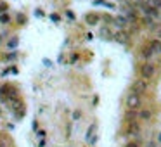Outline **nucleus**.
I'll list each match as a JSON object with an SVG mask.
<instances>
[{
  "mask_svg": "<svg viewBox=\"0 0 161 147\" xmlns=\"http://www.w3.org/2000/svg\"><path fill=\"white\" fill-rule=\"evenodd\" d=\"M145 5H151V7H156V9H159L161 5V0H142Z\"/></svg>",
  "mask_w": 161,
  "mask_h": 147,
  "instance_id": "nucleus-12",
  "label": "nucleus"
},
{
  "mask_svg": "<svg viewBox=\"0 0 161 147\" xmlns=\"http://www.w3.org/2000/svg\"><path fill=\"white\" fill-rule=\"evenodd\" d=\"M7 9H9V5H7L5 2H0V14H4V12H7Z\"/></svg>",
  "mask_w": 161,
  "mask_h": 147,
  "instance_id": "nucleus-16",
  "label": "nucleus"
},
{
  "mask_svg": "<svg viewBox=\"0 0 161 147\" xmlns=\"http://www.w3.org/2000/svg\"><path fill=\"white\" fill-rule=\"evenodd\" d=\"M127 133H128V135H139V133H140V125L137 123V121H130Z\"/></svg>",
  "mask_w": 161,
  "mask_h": 147,
  "instance_id": "nucleus-7",
  "label": "nucleus"
},
{
  "mask_svg": "<svg viewBox=\"0 0 161 147\" xmlns=\"http://www.w3.org/2000/svg\"><path fill=\"white\" fill-rule=\"evenodd\" d=\"M81 118V113L80 111H75V113H73V120H80Z\"/></svg>",
  "mask_w": 161,
  "mask_h": 147,
  "instance_id": "nucleus-21",
  "label": "nucleus"
},
{
  "mask_svg": "<svg viewBox=\"0 0 161 147\" xmlns=\"http://www.w3.org/2000/svg\"><path fill=\"white\" fill-rule=\"evenodd\" d=\"M16 57H17V54H16V52H11V54H7V56H5L7 61H12V59H16Z\"/></svg>",
  "mask_w": 161,
  "mask_h": 147,
  "instance_id": "nucleus-19",
  "label": "nucleus"
},
{
  "mask_svg": "<svg viewBox=\"0 0 161 147\" xmlns=\"http://www.w3.org/2000/svg\"><path fill=\"white\" fill-rule=\"evenodd\" d=\"M95 128H97V125H95V123H94V125H90V128H88V131H87V140H88V138H90V137L94 135Z\"/></svg>",
  "mask_w": 161,
  "mask_h": 147,
  "instance_id": "nucleus-14",
  "label": "nucleus"
},
{
  "mask_svg": "<svg viewBox=\"0 0 161 147\" xmlns=\"http://www.w3.org/2000/svg\"><path fill=\"white\" fill-rule=\"evenodd\" d=\"M0 114H2V109H0Z\"/></svg>",
  "mask_w": 161,
  "mask_h": 147,
  "instance_id": "nucleus-27",
  "label": "nucleus"
},
{
  "mask_svg": "<svg viewBox=\"0 0 161 147\" xmlns=\"http://www.w3.org/2000/svg\"><path fill=\"white\" fill-rule=\"evenodd\" d=\"M140 106H142V99H140V95L132 94V92H130L128 97H127V109H128V111H137V109H140Z\"/></svg>",
  "mask_w": 161,
  "mask_h": 147,
  "instance_id": "nucleus-3",
  "label": "nucleus"
},
{
  "mask_svg": "<svg viewBox=\"0 0 161 147\" xmlns=\"http://www.w3.org/2000/svg\"><path fill=\"white\" fill-rule=\"evenodd\" d=\"M0 147H5V144H4V142H0Z\"/></svg>",
  "mask_w": 161,
  "mask_h": 147,
  "instance_id": "nucleus-24",
  "label": "nucleus"
},
{
  "mask_svg": "<svg viewBox=\"0 0 161 147\" xmlns=\"http://www.w3.org/2000/svg\"><path fill=\"white\" fill-rule=\"evenodd\" d=\"M0 42H2V35H0Z\"/></svg>",
  "mask_w": 161,
  "mask_h": 147,
  "instance_id": "nucleus-26",
  "label": "nucleus"
},
{
  "mask_svg": "<svg viewBox=\"0 0 161 147\" xmlns=\"http://www.w3.org/2000/svg\"><path fill=\"white\" fill-rule=\"evenodd\" d=\"M113 23H114V26H118L120 30H125V28L128 26V19L125 16H118V17H114L113 19Z\"/></svg>",
  "mask_w": 161,
  "mask_h": 147,
  "instance_id": "nucleus-5",
  "label": "nucleus"
},
{
  "mask_svg": "<svg viewBox=\"0 0 161 147\" xmlns=\"http://www.w3.org/2000/svg\"><path fill=\"white\" fill-rule=\"evenodd\" d=\"M50 19H52L54 23H59L61 21V16H59V14H50Z\"/></svg>",
  "mask_w": 161,
  "mask_h": 147,
  "instance_id": "nucleus-18",
  "label": "nucleus"
},
{
  "mask_svg": "<svg viewBox=\"0 0 161 147\" xmlns=\"http://www.w3.org/2000/svg\"><path fill=\"white\" fill-rule=\"evenodd\" d=\"M147 88H149V81L144 80V78H139V80H135L134 81L130 92H132V94H137V95H142L144 92H147Z\"/></svg>",
  "mask_w": 161,
  "mask_h": 147,
  "instance_id": "nucleus-2",
  "label": "nucleus"
},
{
  "mask_svg": "<svg viewBox=\"0 0 161 147\" xmlns=\"http://www.w3.org/2000/svg\"><path fill=\"white\" fill-rule=\"evenodd\" d=\"M149 47H151V50H152L154 54H158V56H159V54H161V40L152 38V40L149 42Z\"/></svg>",
  "mask_w": 161,
  "mask_h": 147,
  "instance_id": "nucleus-8",
  "label": "nucleus"
},
{
  "mask_svg": "<svg viewBox=\"0 0 161 147\" xmlns=\"http://www.w3.org/2000/svg\"><path fill=\"white\" fill-rule=\"evenodd\" d=\"M17 45H19V38H17V37H14V38H11V40L7 42V45H5V47L9 48V50H14V48H16Z\"/></svg>",
  "mask_w": 161,
  "mask_h": 147,
  "instance_id": "nucleus-11",
  "label": "nucleus"
},
{
  "mask_svg": "<svg viewBox=\"0 0 161 147\" xmlns=\"http://www.w3.org/2000/svg\"><path fill=\"white\" fill-rule=\"evenodd\" d=\"M158 19H161V12H159V17H158Z\"/></svg>",
  "mask_w": 161,
  "mask_h": 147,
  "instance_id": "nucleus-25",
  "label": "nucleus"
},
{
  "mask_svg": "<svg viewBox=\"0 0 161 147\" xmlns=\"http://www.w3.org/2000/svg\"><path fill=\"white\" fill-rule=\"evenodd\" d=\"M9 23H11V16H9L7 12L0 14V24H9Z\"/></svg>",
  "mask_w": 161,
  "mask_h": 147,
  "instance_id": "nucleus-13",
  "label": "nucleus"
},
{
  "mask_svg": "<svg viewBox=\"0 0 161 147\" xmlns=\"http://www.w3.org/2000/svg\"><path fill=\"white\" fill-rule=\"evenodd\" d=\"M85 21H87V24H97L99 23V16L97 14H87Z\"/></svg>",
  "mask_w": 161,
  "mask_h": 147,
  "instance_id": "nucleus-10",
  "label": "nucleus"
},
{
  "mask_svg": "<svg viewBox=\"0 0 161 147\" xmlns=\"http://www.w3.org/2000/svg\"><path fill=\"white\" fill-rule=\"evenodd\" d=\"M113 40H116L118 43H123V45H127V43L130 42V35L125 30H118V31L113 35Z\"/></svg>",
  "mask_w": 161,
  "mask_h": 147,
  "instance_id": "nucleus-4",
  "label": "nucleus"
},
{
  "mask_svg": "<svg viewBox=\"0 0 161 147\" xmlns=\"http://www.w3.org/2000/svg\"><path fill=\"white\" fill-rule=\"evenodd\" d=\"M78 59H80V54H73V56L70 57V63H71V64H75Z\"/></svg>",
  "mask_w": 161,
  "mask_h": 147,
  "instance_id": "nucleus-17",
  "label": "nucleus"
},
{
  "mask_svg": "<svg viewBox=\"0 0 161 147\" xmlns=\"http://www.w3.org/2000/svg\"><path fill=\"white\" fill-rule=\"evenodd\" d=\"M154 74H156V66L152 63H144L142 66H140V78H144L149 81L151 78H154Z\"/></svg>",
  "mask_w": 161,
  "mask_h": 147,
  "instance_id": "nucleus-1",
  "label": "nucleus"
},
{
  "mask_svg": "<svg viewBox=\"0 0 161 147\" xmlns=\"http://www.w3.org/2000/svg\"><path fill=\"white\" fill-rule=\"evenodd\" d=\"M140 56H142V59H144L145 63H149L151 59H152V56H154V52L151 50L149 45H145V47H142V50H140Z\"/></svg>",
  "mask_w": 161,
  "mask_h": 147,
  "instance_id": "nucleus-6",
  "label": "nucleus"
},
{
  "mask_svg": "<svg viewBox=\"0 0 161 147\" xmlns=\"http://www.w3.org/2000/svg\"><path fill=\"white\" fill-rule=\"evenodd\" d=\"M125 147H140V145H139V142L132 140V142H128V144H127V145H125Z\"/></svg>",
  "mask_w": 161,
  "mask_h": 147,
  "instance_id": "nucleus-20",
  "label": "nucleus"
},
{
  "mask_svg": "<svg viewBox=\"0 0 161 147\" xmlns=\"http://www.w3.org/2000/svg\"><path fill=\"white\" fill-rule=\"evenodd\" d=\"M17 24H26V16H23V14H17Z\"/></svg>",
  "mask_w": 161,
  "mask_h": 147,
  "instance_id": "nucleus-15",
  "label": "nucleus"
},
{
  "mask_svg": "<svg viewBox=\"0 0 161 147\" xmlns=\"http://www.w3.org/2000/svg\"><path fill=\"white\" fill-rule=\"evenodd\" d=\"M66 16L70 17L71 21H75V14H73V12H71V11H66Z\"/></svg>",
  "mask_w": 161,
  "mask_h": 147,
  "instance_id": "nucleus-22",
  "label": "nucleus"
},
{
  "mask_svg": "<svg viewBox=\"0 0 161 147\" xmlns=\"http://www.w3.org/2000/svg\"><path fill=\"white\" fill-rule=\"evenodd\" d=\"M140 118V120H144V121H149L151 118H152V111L151 109H142V111H139V114H137Z\"/></svg>",
  "mask_w": 161,
  "mask_h": 147,
  "instance_id": "nucleus-9",
  "label": "nucleus"
},
{
  "mask_svg": "<svg viewBox=\"0 0 161 147\" xmlns=\"http://www.w3.org/2000/svg\"><path fill=\"white\" fill-rule=\"evenodd\" d=\"M158 142L161 144V131H159V135H158Z\"/></svg>",
  "mask_w": 161,
  "mask_h": 147,
  "instance_id": "nucleus-23",
  "label": "nucleus"
}]
</instances>
